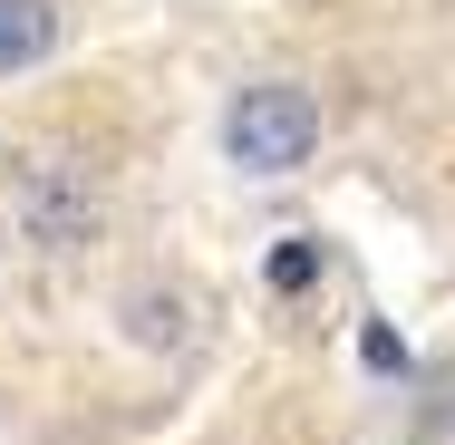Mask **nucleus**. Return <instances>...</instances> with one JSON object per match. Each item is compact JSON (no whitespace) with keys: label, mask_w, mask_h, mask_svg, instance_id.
I'll list each match as a JSON object with an SVG mask.
<instances>
[{"label":"nucleus","mask_w":455,"mask_h":445,"mask_svg":"<svg viewBox=\"0 0 455 445\" xmlns=\"http://www.w3.org/2000/svg\"><path fill=\"white\" fill-rule=\"evenodd\" d=\"M320 155V97L291 88V78H252V88L223 97V165L252 184H281Z\"/></svg>","instance_id":"2"},{"label":"nucleus","mask_w":455,"mask_h":445,"mask_svg":"<svg viewBox=\"0 0 455 445\" xmlns=\"http://www.w3.org/2000/svg\"><path fill=\"white\" fill-rule=\"evenodd\" d=\"M262 281H272L281 300H291V290H310V281H320V242H310V233H291L272 262H262Z\"/></svg>","instance_id":"5"},{"label":"nucleus","mask_w":455,"mask_h":445,"mask_svg":"<svg viewBox=\"0 0 455 445\" xmlns=\"http://www.w3.org/2000/svg\"><path fill=\"white\" fill-rule=\"evenodd\" d=\"M359 358H368V368H407V349H397L387 330H368V339H359Z\"/></svg>","instance_id":"6"},{"label":"nucleus","mask_w":455,"mask_h":445,"mask_svg":"<svg viewBox=\"0 0 455 445\" xmlns=\"http://www.w3.org/2000/svg\"><path fill=\"white\" fill-rule=\"evenodd\" d=\"M0 203L39 252H88L107 233V175L88 155H68V146H20L0 165Z\"/></svg>","instance_id":"1"},{"label":"nucleus","mask_w":455,"mask_h":445,"mask_svg":"<svg viewBox=\"0 0 455 445\" xmlns=\"http://www.w3.org/2000/svg\"><path fill=\"white\" fill-rule=\"evenodd\" d=\"M126 339H136V349H175L184 339V300L175 290H126Z\"/></svg>","instance_id":"4"},{"label":"nucleus","mask_w":455,"mask_h":445,"mask_svg":"<svg viewBox=\"0 0 455 445\" xmlns=\"http://www.w3.org/2000/svg\"><path fill=\"white\" fill-rule=\"evenodd\" d=\"M59 39H68V10H59V0H0V78L49 68Z\"/></svg>","instance_id":"3"}]
</instances>
